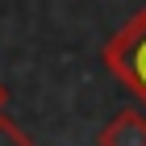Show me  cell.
Segmentation results:
<instances>
[{
	"instance_id": "1",
	"label": "cell",
	"mask_w": 146,
	"mask_h": 146,
	"mask_svg": "<svg viewBox=\"0 0 146 146\" xmlns=\"http://www.w3.org/2000/svg\"><path fill=\"white\" fill-rule=\"evenodd\" d=\"M104 67L146 104V9H138L100 50Z\"/></svg>"
},
{
	"instance_id": "2",
	"label": "cell",
	"mask_w": 146,
	"mask_h": 146,
	"mask_svg": "<svg viewBox=\"0 0 146 146\" xmlns=\"http://www.w3.org/2000/svg\"><path fill=\"white\" fill-rule=\"evenodd\" d=\"M96 146H146V113L121 109V113L100 129Z\"/></svg>"
},
{
	"instance_id": "3",
	"label": "cell",
	"mask_w": 146,
	"mask_h": 146,
	"mask_svg": "<svg viewBox=\"0 0 146 146\" xmlns=\"http://www.w3.org/2000/svg\"><path fill=\"white\" fill-rule=\"evenodd\" d=\"M0 146H38L34 138L25 134L17 121H9V117H0Z\"/></svg>"
},
{
	"instance_id": "4",
	"label": "cell",
	"mask_w": 146,
	"mask_h": 146,
	"mask_svg": "<svg viewBox=\"0 0 146 146\" xmlns=\"http://www.w3.org/2000/svg\"><path fill=\"white\" fill-rule=\"evenodd\" d=\"M4 104H9V88L0 84V117H4Z\"/></svg>"
}]
</instances>
